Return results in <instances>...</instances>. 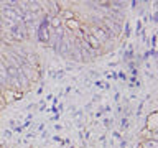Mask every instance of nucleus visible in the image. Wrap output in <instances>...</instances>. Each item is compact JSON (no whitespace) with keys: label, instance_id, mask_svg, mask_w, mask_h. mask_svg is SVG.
<instances>
[{"label":"nucleus","instance_id":"nucleus-1","mask_svg":"<svg viewBox=\"0 0 158 148\" xmlns=\"http://www.w3.org/2000/svg\"><path fill=\"white\" fill-rule=\"evenodd\" d=\"M91 35H92V36L96 38V39H97V41L101 43V44H102V43H106V41H109V39H112V38H114V36H112V35H110V33L107 31L106 28L99 27V25H92V27H91Z\"/></svg>","mask_w":158,"mask_h":148},{"label":"nucleus","instance_id":"nucleus-2","mask_svg":"<svg viewBox=\"0 0 158 148\" xmlns=\"http://www.w3.org/2000/svg\"><path fill=\"white\" fill-rule=\"evenodd\" d=\"M0 15H2L3 20H8V22H13V23H18L20 20L17 17V13L13 12V8L10 7V5H5V7L0 8Z\"/></svg>","mask_w":158,"mask_h":148},{"label":"nucleus","instance_id":"nucleus-3","mask_svg":"<svg viewBox=\"0 0 158 148\" xmlns=\"http://www.w3.org/2000/svg\"><path fill=\"white\" fill-rule=\"evenodd\" d=\"M63 25H66V28L69 30V33H74L76 30L81 28V22H79L77 18H74V20H68V22H63Z\"/></svg>","mask_w":158,"mask_h":148},{"label":"nucleus","instance_id":"nucleus-4","mask_svg":"<svg viewBox=\"0 0 158 148\" xmlns=\"http://www.w3.org/2000/svg\"><path fill=\"white\" fill-rule=\"evenodd\" d=\"M59 18L63 20V22H68V20H74L76 18V13L73 12V10H61V13H59Z\"/></svg>","mask_w":158,"mask_h":148},{"label":"nucleus","instance_id":"nucleus-5","mask_svg":"<svg viewBox=\"0 0 158 148\" xmlns=\"http://www.w3.org/2000/svg\"><path fill=\"white\" fill-rule=\"evenodd\" d=\"M49 28H51V30L63 28V20L59 17H49Z\"/></svg>","mask_w":158,"mask_h":148},{"label":"nucleus","instance_id":"nucleus-6","mask_svg":"<svg viewBox=\"0 0 158 148\" xmlns=\"http://www.w3.org/2000/svg\"><path fill=\"white\" fill-rule=\"evenodd\" d=\"M17 79H18L20 87H22V89H28V87H30V84H31V82L28 81V77L25 76L23 72H18V74H17Z\"/></svg>","mask_w":158,"mask_h":148},{"label":"nucleus","instance_id":"nucleus-7","mask_svg":"<svg viewBox=\"0 0 158 148\" xmlns=\"http://www.w3.org/2000/svg\"><path fill=\"white\" fill-rule=\"evenodd\" d=\"M140 148H158V140H153V138H145L140 143Z\"/></svg>","mask_w":158,"mask_h":148},{"label":"nucleus","instance_id":"nucleus-8","mask_svg":"<svg viewBox=\"0 0 158 148\" xmlns=\"http://www.w3.org/2000/svg\"><path fill=\"white\" fill-rule=\"evenodd\" d=\"M5 69H7V74H8V77H17V74L20 72V69L15 66V64H7V66H5Z\"/></svg>","mask_w":158,"mask_h":148},{"label":"nucleus","instance_id":"nucleus-9","mask_svg":"<svg viewBox=\"0 0 158 148\" xmlns=\"http://www.w3.org/2000/svg\"><path fill=\"white\" fill-rule=\"evenodd\" d=\"M125 36H130V23H125Z\"/></svg>","mask_w":158,"mask_h":148},{"label":"nucleus","instance_id":"nucleus-10","mask_svg":"<svg viewBox=\"0 0 158 148\" xmlns=\"http://www.w3.org/2000/svg\"><path fill=\"white\" fill-rule=\"evenodd\" d=\"M104 125H106V127H110V118H106V120H104Z\"/></svg>","mask_w":158,"mask_h":148},{"label":"nucleus","instance_id":"nucleus-11","mask_svg":"<svg viewBox=\"0 0 158 148\" xmlns=\"http://www.w3.org/2000/svg\"><path fill=\"white\" fill-rule=\"evenodd\" d=\"M128 125H127V118H123V120H122V128H127Z\"/></svg>","mask_w":158,"mask_h":148},{"label":"nucleus","instance_id":"nucleus-12","mask_svg":"<svg viewBox=\"0 0 158 148\" xmlns=\"http://www.w3.org/2000/svg\"><path fill=\"white\" fill-rule=\"evenodd\" d=\"M53 140H54V142H61V137H59V135H54Z\"/></svg>","mask_w":158,"mask_h":148},{"label":"nucleus","instance_id":"nucleus-13","mask_svg":"<svg viewBox=\"0 0 158 148\" xmlns=\"http://www.w3.org/2000/svg\"><path fill=\"white\" fill-rule=\"evenodd\" d=\"M5 137H7V138H10V137H12V132H10V130H7V132H5Z\"/></svg>","mask_w":158,"mask_h":148},{"label":"nucleus","instance_id":"nucleus-14","mask_svg":"<svg viewBox=\"0 0 158 148\" xmlns=\"http://www.w3.org/2000/svg\"><path fill=\"white\" fill-rule=\"evenodd\" d=\"M71 148H74V146H71Z\"/></svg>","mask_w":158,"mask_h":148}]
</instances>
